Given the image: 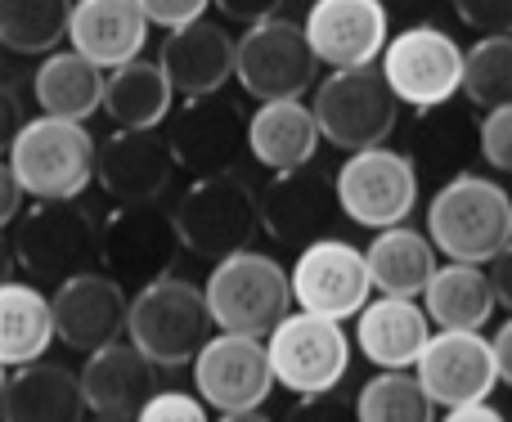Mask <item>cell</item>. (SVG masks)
Wrapping results in <instances>:
<instances>
[{
	"label": "cell",
	"instance_id": "obj_13",
	"mask_svg": "<svg viewBox=\"0 0 512 422\" xmlns=\"http://www.w3.org/2000/svg\"><path fill=\"white\" fill-rule=\"evenodd\" d=\"M180 256V238H176V220L171 211H162L158 203H140V207H113L99 225V265L108 279L144 283L171 274Z\"/></svg>",
	"mask_w": 512,
	"mask_h": 422
},
{
	"label": "cell",
	"instance_id": "obj_27",
	"mask_svg": "<svg viewBox=\"0 0 512 422\" xmlns=\"http://www.w3.org/2000/svg\"><path fill=\"white\" fill-rule=\"evenodd\" d=\"M315 149H319V126L310 104H301V99L261 104L248 117V153L274 176L310 167Z\"/></svg>",
	"mask_w": 512,
	"mask_h": 422
},
{
	"label": "cell",
	"instance_id": "obj_14",
	"mask_svg": "<svg viewBox=\"0 0 512 422\" xmlns=\"http://www.w3.org/2000/svg\"><path fill=\"white\" fill-rule=\"evenodd\" d=\"M194 391L216 414L261 409L274 391L265 342L261 337H239V333L207 337V346L194 355Z\"/></svg>",
	"mask_w": 512,
	"mask_h": 422
},
{
	"label": "cell",
	"instance_id": "obj_23",
	"mask_svg": "<svg viewBox=\"0 0 512 422\" xmlns=\"http://www.w3.org/2000/svg\"><path fill=\"white\" fill-rule=\"evenodd\" d=\"M158 68L171 81V90L185 99L221 95V86L234 77V36L221 23H207V18L176 27L162 41Z\"/></svg>",
	"mask_w": 512,
	"mask_h": 422
},
{
	"label": "cell",
	"instance_id": "obj_1",
	"mask_svg": "<svg viewBox=\"0 0 512 422\" xmlns=\"http://www.w3.org/2000/svg\"><path fill=\"white\" fill-rule=\"evenodd\" d=\"M427 238L463 265H490L512 243V194L499 180L459 171L427 203Z\"/></svg>",
	"mask_w": 512,
	"mask_h": 422
},
{
	"label": "cell",
	"instance_id": "obj_6",
	"mask_svg": "<svg viewBox=\"0 0 512 422\" xmlns=\"http://www.w3.org/2000/svg\"><path fill=\"white\" fill-rule=\"evenodd\" d=\"M18 270L32 283H68L99 265V225L77 203H36L9 234Z\"/></svg>",
	"mask_w": 512,
	"mask_h": 422
},
{
	"label": "cell",
	"instance_id": "obj_20",
	"mask_svg": "<svg viewBox=\"0 0 512 422\" xmlns=\"http://www.w3.org/2000/svg\"><path fill=\"white\" fill-rule=\"evenodd\" d=\"M176 176V153L158 131H113L95 149V185L117 207L158 203Z\"/></svg>",
	"mask_w": 512,
	"mask_h": 422
},
{
	"label": "cell",
	"instance_id": "obj_34",
	"mask_svg": "<svg viewBox=\"0 0 512 422\" xmlns=\"http://www.w3.org/2000/svg\"><path fill=\"white\" fill-rule=\"evenodd\" d=\"M463 95L486 113L512 104V36H481L463 50Z\"/></svg>",
	"mask_w": 512,
	"mask_h": 422
},
{
	"label": "cell",
	"instance_id": "obj_35",
	"mask_svg": "<svg viewBox=\"0 0 512 422\" xmlns=\"http://www.w3.org/2000/svg\"><path fill=\"white\" fill-rule=\"evenodd\" d=\"M477 153L486 158L490 171L512 176V104L508 108H490L477 126Z\"/></svg>",
	"mask_w": 512,
	"mask_h": 422
},
{
	"label": "cell",
	"instance_id": "obj_44",
	"mask_svg": "<svg viewBox=\"0 0 512 422\" xmlns=\"http://www.w3.org/2000/svg\"><path fill=\"white\" fill-rule=\"evenodd\" d=\"M450 0H382V9L387 14H400L405 18V27H414V23H432V14L436 9H445Z\"/></svg>",
	"mask_w": 512,
	"mask_h": 422
},
{
	"label": "cell",
	"instance_id": "obj_30",
	"mask_svg": "<svg viewBox=\"0 0 512 422\" xmlns=\"http://www.w3.org/2000/svg\"><path fill=\"white\" fill-rule=\"evenodd\" d=\"M171 81L162 77L158 63L135 59L126 68H113L104 77V113L113 117L117 131H158L171 113Z\"/></svg>",
	"mask_w": 512,
	"mask_h": 422
},
{
	"label": "cell",
	"instance_id": "obj_10",
	"mask_svg": "<svg viewBox=\"0 0 512 422\" xmlns=\"http://www.w3.org/2000/svg\"><path fill=\"white\" fill-rule=\"evenodd\" d=\"M265 355H270L274 387L292 391V396H324L337 391L351 369V337L342 324L315 315H288L270 328L265 337Z\"/></svg>",
	"mask_w": 512,
	"mask_h": 422
},
{
	"label": "cell",
	"instance_id": "obj_40",
	"mask_svg": "<svg viewBox=\"0 0 512 422\" xmlns=\"http://www.w3.org/2000/svg\"><path fill=\"white\" fill-rule=\"evenodd\" d=\"M23 99H18V90L9 86V81H0V158L9 153V144L18 140V131H23Z\"/></svg>",
	"mask_w": 512,
	"mask_h": 422
},
{
	"label": "cell",
	"instance_id": "obj_11",
	"mask_svg": "<svg viewBox=\"0 0 512 422\" xmlns=\"http://www.w3.org/2000/svg\"><path fill=\"white\" fill-rule=\"evenodd\" d=\"M234 77L256 104H279V99H301L315 86L319 59L310 54L301 23L265 18L234 41Z\"/></svg>",
	"mask_w": 512,
	"mask_h": 422
},
{
	"label": "cell",
	"instance_id": "obj_41",
	"mask_svg": "<svg viewBox=\"0 0 512 422\" xmlns=\"http://www.w3.org/2000/svg\"><path fill=\"white\" fill-rule=\"evenodd\" d=\"M212 5L221 9L230 23L252 27V23H265V18H279L283 0H212Z\"/></svg>",
	"mask_w": 512,
	"mask_h": 422
},
{
	"label": "cell",
	"instance_id": "obj_4",
	"mask_svg": "<svg viewBox=\"0 0 512 422\" xmlns=\"http://www.w3.org/2000/svg\"><path fill=\"white\" fill-rule=\"evenodd\" d=\"M207 297V315L212 328L221 333H239V337H270V328L279 319L292 315V288H288V270L265 252H234L225 261L212 265L203 283Z\"/></svg>",
	"mask_w": 512,
	"mask_h": 422
},
{
	"label": "cell",
	"instance_id": "obj_26",
	"mask_svg": "<svg viewBox=\"0 0 512 422\" xmlns=\"http://www.w3.org/2000/svg\"><path fill=\"white\" fill-rule=\"evenodd\" d=\"M495 288H490L486 265H436V274L423 288V310L436 333H486L495 315Z\"/></svg>",
	"mask_w": 512,
	"mask_h": 422
},
{
	"label": "cell",
	"instance_id": "obj_51",
	"mask_svg": "<svg viewBox=\"0 0 512 422\" xmlns=\"http://www.w3.org/2000/svg\"><path fill=\"white\" fill-rule=\"evenodd\" d=\"M508 422H512V414H508Z\"/></svg>",
	"mask_w": 512,
	"mask_h": 422
},
{
	"label": "cell",
	"instance_id": "obj_15",
	"mask_svg": "<svg viewBox=\"0 0 512 422\" xmlns=\"http://www.w3.org/2000/svg\"><path fill=\"white\" fill-rule=\"evenodd\" d=\"M167 144L176 153V167H185L189 176H234L239 158L248 153V117L234 99L221 95L189 99L171 122Z\"/></svg>",
	"mask_w": 512,
	"mask_h": 422
},
{
	"label": "cell",
	"instance_id": "obj_21",
	"mask_svg": "<svg viewBox=\"0 0 512 422\" xmlns=\"http://www.w3.org/2000/svg\"><path fill=\"white\" fill-rule=\"evenodd\" d=\"M77 382H81V405L95 418L135 422L144 400L158 391V369L131 342H113L86 355Z\"/></svg>",
	"mask_w": 512,
	"mask_h": 422
},
{
	"label": "cell",
	"instance_id": "obj_17",
	"mask_svg": "<svg viewBox=\"0 0 512 422\" xmlns=\"http://www.w3.org/2000/svg\"><path fill=\"white\" fill-rule=\"evenodd\" d=\"M301 32L324 68H373L391 41V14L382 0H315Z\"/></svg>",
	"mask_w": 512,
	"mask_h": 422
},
{
	"label": "cell",
	"instance_id": "obj_12",
	"mask_svg": "<svg viewBox=\"0 0 512 422\" xmlns=\"http://www.w3.org/2000/svg\"><path fill=\"white\" fill-rule=\"evenodd\" d=\"M288 288L301 315L333 319V324L355 319L373 297L364 247L346 243V238H319V243L301 247L288 270Z\"/></svg>",
	"mask_w": 512,
	"mask_h": 422
},
{
	"label": "cell",
	"instance_id": "obj_29",
	"mask_svg": "<svg viewBox=\"0 0 512 422\" xmlns=\"http://www.w3.org/2000/svg\"><path fill=\"white\" fill-rule=\"evenodd\" d=\"M32 95L41 104V117L86 126V117L99 113V104H104V72L72 50H54L32 72Z\"/></svg>",
	"mask_w": 512,
	"mask_h": 422
},
{
	"label": "cell",
	"instance_id": "obj_8",
	"mask_svg": "<svg viewBox=\"0 0 512 422\" xmlns=\"http://www.w3.org/2000/svg\"><path fill=\"white\" fill-rule=\"evenodd\" d=\"M315 126L319 140L337 144L342 153H360V149H378L391 140L400 122V104L387 90L382 72L373 68H351V72H333L315 86Z\"/></svg>",
	"mask_w": 512,
	"mask_h": 422
},
{
	"label": "cell",
	"instance_id": "obj_5",
	"mask_svg": "<svg viewBox=\"0 0 512 422\" xmlns=\"http://www.w3.org/2000/svg\"><path fill=\"white\" fill-rule=\"evenodd\" d=\"M171 220H176L180 252L216 265L252 247L256 229H261V203L243 176H207L180 194Z\"/></svg>",
	"mask_w": 512,
	"mask_h": 422
},
{
	"label": "cell",
	"instance_id": "obj_38",
	"mask_svg": "<svg viewBox=\"0 0 512 422\" xmlns=\"http://www.w3.org/2000/svg\"><path fill=\"white\" fill-rule=\"evenodd\" d=\"M283 422H360V418H355V400H346L342 391H324V396H301L283 414Z\"/></svg>",
	"mask_w": 512,
	"mask_h": 422
},
{
	"label": "cell",
	"instance_id": "obj_42",
	"mask_svg": "<svg viewBox=\"0 0 512 422\" xmlns=\"http://www.w3.org/2000/svg\"><path fill=\"white\" fill-rule=\"evenodd\" d=\"M23 185L14 180V171H9V162L0 158V229L5 225H14L18 220V211H23Z\"/></svg>",
	"mask_w": 512,
	"mask_h": 422
},
{
	"label": "cell",
	"instance_id": "obj_28",
	"mask_svg": "<svg viewBox=\"0 0 512 422\" xmlns=\"http://www.w3.org/2000/svg\"><path fill=\"white\" fill-rule=\"evenodd\" d=\"M364 265H369V279L378 297H405L418 301L427 288V279L436 274V247L427 234L409 225H391L378 229L373 243L364 247Z\"/></svg>",
	"mask_w": 512,
	"mask_h": 422
},
{
	"label": "cell",
	"instance_id": "obj_9",
	"mask_svg": "<svg viewBox=\"0 0 512 422\" xmlns=\"http://www.w3.org/2000/svg\"><path fill=\"white\" fill-rule=\"evenodd\" d=\"M342 216L360 229H391L405 225L418 203V162L409 153L378 144V149L346 153V162L333 176Z\"/></svg>",
	"mask_w": 512,
	"mask_h": 422
},
{
	"label": "cell",
	"instance_id": "obj_16",
	"mask_svg": "<svg viewBox=\"0 0 512 422\" xmlns=\"http://www.w3.org/2000/svg\"><path fill=\"white\" fill-rule=\"evenodd\" d=\"M261 203V229L283 247H310L319 238H337V220L342 203H337V185L324 171H283L265 185V194H256Z\"/></svg>",
	"mask_w": 512,
	"mask_h": 422
},
{
	"label": "cell",
	"instance_id": "obj_22",
	"mask_svg": "<svg viewBox=\"0 0 512 422\" xmlns=\"http://www.w3.org/2000/svg\"><path fill=\"white\" fill-rule=\"evenodd\" d=\"M149 41V18L135 0H72L68 18V50L86 63L104 68H126L144 54Z\"/></svg>",
	"mask_w": 512,
	"mask_h": 422
},
{
	"label": "cell",
	"instance_id": "obj_2",
	"mask_svg": "<svg viewBox=\"0 0 512 422\" xmlns=\"http://www.w3.org/2000/svg\"><path fill=\"white\" fill-rule=\"evenodd\" d=\"M212 337V315L198 283L180 274L135 288L126 306V342L153 364V369H185Z\"/></svg>",
	"mask_w": 512,
	"mask_h": 422
},
{
	"label": "cell",
	"instance_id": "obj_50",
	"mask_svg": "<svg viewBox=\"0 0 512 422\" xmlns=\"http://www.w3.org/2000/svg\"><path fill=\"white\" fill-rule=\"evenodd\" d=\"M90 422H108V418H90Z\"/></svg>",
	"mask_w": 512,
	"mask_h": 422
},
{
	"label": "cell",
	"instance_id": "obj_19",
	"mask_svg": "<svg viewBox=\"0 0 512 422\" xmlns=\"http://www.w3.org/2000/svg\"><path fill=\"white\" fill-rule=\"evenodd\" d=\"M126 306H131V297H126L122 283L108 279L104 270H86L54 288L50 297L54 337L81 355L113 346L126 333Z\"/></svg>",
	"mask_w": 512,
	"mask_h": 422
},
{
	"label": "cell",
	"instance_id": "obj_7",
	"mask_svg": "<svg viewBox=\"0 0 512 422\" xmlns=\"http://www.w3.org/2000/svg\"><path fill=\"white\" fill-rule=\"evenodd\" d=\"M382 81L414 113H436L463 90V50L445 27L414 23L400 27L382 50Z\"/></svg>",
	"mask_w": 512,
	"mask_h": 422
},
{
	"label": "cell",
	"instance_id": "obj_46",
	"mask_svg": "<svg viewBox=\"0 0 512 422\" xmlns=\"http://www.w3.org/2000/svg\"><path fill=\"white\" fill-rule=\"evenodd\" d=\"M441 422H508V414H499L495 405H459V409H445Z\"/></svg>",
	"mask_w": 512,
	"mask_h": 422
},
{
	"label": "cell",
	"instance_id": "obj_45",
	"mask_svg": "<svg viewBox=\"0 0 512 422\" xmlns=\"http://www.w3.org/2000/svg\"><path fill=\"white\" fill-rule=\"evenodd\" d=\"M490 351H495V369H499V382L512 387V315L499 324V333L490 337Z\"/></svg>",
	"mask_w": 512,
	"mask_h": 422
},
{
	"label": "cell",
	"instance_id": "obj_37",
	"mask_svg": "<svg viewBox=\"0 0 512 422\" xmlns=\"http://www.w3.org/2000/svg\"><path fill=\"white\" fill-rule=\"evenodd\" d=\"M450 9L477 36H512V0H450Z\"/></svg>",
	"mask_w": 512,
	"mask_h": 422
},
{
	"label": "cell",
	"instance_id": "obj_18",
	"mask_svg": "<svg viewBox=\"0 0 512 422\" xmlns=\"http://www.w3.org/2000/svg\"><path fill=\"white\" fill-rule=\"evenodd\" d=\"M418 387L427 391L436 409L486 405L499 382L495 351L486 333H432L414 364Z\"/></svg>",
	"mask_w": 512,
	"mask_h": 422
},
{
	"label": "cell",
	"instance_id": "obj_31",
	"mask_svg": "<svg viewBox=\"0 0 512 422\" xmlns=\"http://www.w3.org/2000/svg\"><path fill=\"white\" fill-rule=\"evenodd\" d=\"M54 342L50 297L36 283H0V364L23 369L36 364Z\"/></svg>",
	"mask_w": 512,
	"mask_h": 422
},
{
	"label": "cell",
	"instance_id": "obj_47",
	"mask_svg": "<svg viewBox=\"0 0 512 422\" xmlns=\"http://www.w3.org/2000/svg\"><path fill=\"white\" fill-rule=\"evenodd\" d=\"M14 270H18V261H14V243H9V234L0 229V283L14 279Z\"/></svg>",
	"mask_w": 512,
	"mask_h": 422
},
{
	"label": "cell",
	"instance_id": "obj_49",
	"mask_svg": "<svg viewBox=\"0 0 512 422\" xmlns=\"http://www.w3.org/2000/svg\"><path fill=\"white\" fill-rule=\"evenodd\" d=\"M5 387H9V369L0 364V396H5Z\"/></svg>",
	"mask_w": 512,
	"mask_h": 422
},
{
	"label": "cell",
	"instance_id": "obj_43",
	"mask_svg": "<svg viewBox=\"0 0 512 422\" xmlns=\"http://www.w3.org/2000/svg\"><path fill=\"white\" fill-rule=\"evenodd\" d=\"M486 274H490V288H495V301L512 315V243L490 261Z\"/></svg>",
	"mask_w": 512,
	"mask_h": 422
},
{
	"label": "cell",
	"instance_id": "obj_39",
	"mask_svg": "<svg viewBox=\"0 0 512 422\" xmlns=\"http://www.w3.org/2000/svg\"><path fill=\"white\" fill-rule=\"evenodd\" d=\"M135 5H140V14L149 18V27H167V32H176V27L198 23L212 0H135Z\"/></svg>",
	"mask_w": 512,
	"mask_h": 422
},
{
	"label": "cell",
	"instance_id": "obj_32",
	"mask_svg": "<svg viewBox=\"0 0 512 422\" xmlns=\"http://www.w3.org/2000/svg\"><path fill=\"white\" fill-rule=\"evenodd\" d=\"M72 0H0V50L54 54L68 36Z\"/></svg>",
	"mask_w": 512,
	"mask_h": 422
},
{
	"label": "cell",
	"instance_id": "obj_36",
	"mask_svg": "<svg viewBox=\"0 0 512 422\" xmlns=\"http://www.w3.org/2000/svg\"><path fill=\"white\" fill-rule=\"evenodd\" d=\"M135 422H212L207 418V405L189 391H153L144 400V409L135 414Z\"/></svg>",
	"mask_w": 512,
	"mask_h": 422
},
{
	"label": "cell",
	"instance_id": "obj_3",
	"mask_svg": "<svg viewBox=\"0 0 512 422\" xmlns=\"http://www.w3.org/2000/svg\"><path fill=\"white\" fill-rule=\"evenodd\" d=\"M95 135L81 122L32 117L23 122L18 140L9 144L5 162L27 198L36 203H77L95 180Z\"/></svg>",
	"mask_w": 512,
	"mask_h": 422
},
{
	"label": "cell",
	"instance_id": "obj_24",
	"mask_svg": "<svg viewBox=\"0 0 512 422\" xmlns=\"http://www.w3.org/2000/svg\"><path fill=\"white\" fill-rule=\"evenodd\" d=\"M432 333L436 328L427 310L405 297H378L355 315V346L382 373H414Z\"/></svg>",
	"mask_w": 512,
	"mask_h": 422
},
{
	"label": "cell",
	"instance_id": "obj_33",
	"mask_svg": "<svg viewBox=\"0 0 512 422\" xmlns=\"http://www.w3.org/2000/svg\"><path fill=\"white\" fill-rule=\"evenodd\" d=\"M360 422H436V405L418 387L414 373H378L355 396Z\"/></svg>",
	"mask_w": 512,
	"mask_h": 422
},
{
	"label": "cell",
	"instance_id": "obj_48",
	"mask_svg": "<svg viewBox=\"0 0 512 422\" xmlns=\"http://www.w3.org/2000/svg\"><path fill=\"white\" fill-rule=\"evenodd\" d=\"M216 422H270V414H261V409H248V414H221Z\"/></svg>",
	"mask_w": 512,
	"mask_h": 422
},
{
	"label": "cell",
	"instance_id": "obj_25",
	"mask_svg": "<svg viewBox=\"0 0 512 422\" xmlns=\"http://www.w3.org/2000/svg\"><path fill=\"white\" fill-rule=\"evenodd\" d=\"M81 382L68 364L36 360L9 373L0 396V422H81Z\"/></svg>",
	"mask_w": 512,
	"mask_h": 422
}]
</instances>
